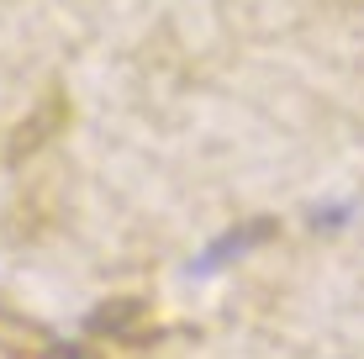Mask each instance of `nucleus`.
Returning a JSON list of instances; mask_svg holds the SVG:
<instances>
[{
	"instance_id": "nucleus-1",
	"label": "nucleus",
	"mask_w": 364,
	"mask_h": 359,
	"mask_svg": "<svg viewBox=\"0 0 364 359\" xmlns=\"http://www.w3.org/2000/svg\"><path fill=\"white\" fill-rule=\"evenodd\" d=\"M69 117H74V101L64 90H48L43 101L16 122V132H11V143H6V159H11V164H27L32 154H43V148L69 127Z\"/></svg>"
},
{
	"instance_id": "nucleus-4",
	"label": "nucleus",
	"mask_w": 364,
	"mask_h": 359,
	"mask_svg": "<svg viewBox=\"0 0 364 359\" xmlns=\"http://www.w3.org/2000/svg\"><path fill=\"white\" fill-rule=\"evenodd\" d=\"M21 359H85L74 343H58V338H48L43 328H32L27 323V349H16Z\"/></svg>"
},
{
	"instance_id": "nucleus-3",
	"label": "nucleus",
	"mask_w": 364,
	"mask_h": 359,
	"mask_svg": "<svg viewBox=\"0 0 364 359\" xmlns=\"http://www.w3.org/2000/svg\"><path fill=\"white\" fill-rule=\"evenodd\" d=\"M269 232H274V222H269V217H259V222H243V227H232L228 238H217L206 254L196 259V264H191V275H211V269H222V264H232V259H243L248 249H254V243H264Z\"/></svg>"
},
{
	"instance_id": "nucleus-2",
	"label": "nucleus",
	"mask_w": 364,
	"mask_h": 359,
	"mask_svg": "<svg viewBox=\"0 0 364 359\" xmlns=\"http://www.w3.org/2000/svg\"><path fill=\"white\" fill-rule=\"evenodd\" d=\"M90 333H100V338H154V323H148V301H137V296H117V301L95 306L90 312Z\"/></svg>"
}]
</instances>
